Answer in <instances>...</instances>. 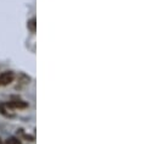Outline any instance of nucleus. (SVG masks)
<instances>
[{"label":"nucleus","instance_id":"5","mask_svg":"<svg viewBox=\"0 0 157 144\" xmlns=\"http://www.w3.org/2000/svg\"><path fill=\"white\" fill-rule=\"evenodd\" d=\"M0 144H4V143H2V142H1V141H0Z\"/></svg>","mask_w":157,"mask_h":144},{"label":"nucleus","instance_id":"4","mask_svg":"<svg viewBox=\"0 0 157 144\" xmlns=\"http://www.w3.org/2000/svg\"><path fill=\"white\" fill-rule=\"evenodd\" d=\"M4 144H22V143H21V141H20L18 138H16V137H10V138H7V139L5 141Z\"/></svg>","mask_w":157,"mask_h":144},{"label":"nucleus","instance_id":"2","mask_svg":"<svg viewBox=\"0 0 157 144\" xmlns=\"http://www.w3.org/2000/svg\"><path fill=\"white\" fill-rule=\"evenodd\" d=\"M4 105H5V108L6 109H11V110H13V109H20V110H21V109L28 108V104H27L26 102L21 100V99L11 100V102H9V103H5Z\"/></svg>","mask_w":157,"mask_h":144},{"label":"nucleus","instance_id":"3","mask_svg":"<svg viewBox=\"0 0 157 144\" xmlns=\"http://www.w3.org/2000/svg\"><path fill=\"white\" fill-rule=\"evenodd\" d=\"M27 27H28V30H29L32 33H36V18L29 20L28 23H27Z\"/></svg>","mask_w":157,"mask_h":144},{"label":"nucleus","instance_id":"1","mask_svg":"<svg viewBox=\"0 0 157 144\" xmlns=\"http://www.w3.org/2000/svg\"><path fill=\"white\" fill-rule=\"evenodd\" d=\"M13 79H15V73L12 71L2 72L0 74V87H4V86H7V84L12 83Z\"/></svg>","mask_w":157,"mask_h":144}]
</instances>
